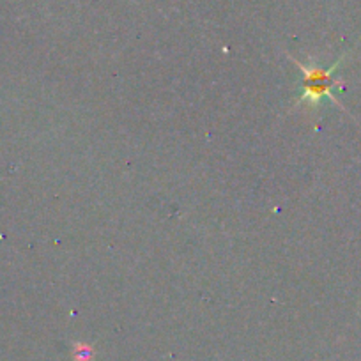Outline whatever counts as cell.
<instances>
[{
	"mask_svg": "<svg viewBox=\"0 0 361 361\" xmlns=\"http://www.w3.org/2000/svg\"><path fill=\"white\" fill-rule=\"evenodd\" d=\"M340 61L331 66L329 70H324L321 66H301V71L305 75V80H303V96L301 99L308 103H319L322 98H331L333 101H336L335 98L331 96L333 87L336 85V80L333 78V73L336 71L338 68Z\"/></svg>",
	"mask_w": 361,
	"mask_h": 361,
	"instance_id": "obj_1",
	"label": "cell"
}]
</instances>
